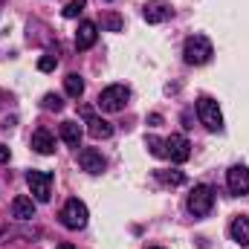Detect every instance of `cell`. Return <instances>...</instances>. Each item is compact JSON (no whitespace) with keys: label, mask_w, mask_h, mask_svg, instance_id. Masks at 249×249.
Instances as JSON below:
<instances>
[{"label":"cell","mask_w":249,"mask_h":249,"mask_svg":"<svg viewBox=\"0 0 249 249\" xmlns=\"http://www.w3.org/2000/svg\"><path fill=\"white\" fill-rule=\"evenodd\" d=\"M3 162H9V148H6V145H0V165H3Z\"/></svg>","instance_id":"cell-24"},{"label":"cell","mask_w":249,"mask_h":249,"mask_svg":"<svg viewBox=\"0 0 249 249\" xmlns=\"http://www.w3.org/2000/svg\"><path fill=\"white\" fill-rule=\"evenodd\" d=\"M26 183H29V191L35 194L38 203H47L53 197V174L50 171H29Z\"/></svg>","instance_id":"cell-6"},{"label":"cell","mask_w":249,"mask_h":249,"mask_svg":"<svg viewBox=\"0 0 249 249\" xmlns=\"http://www.w3.org/2000/svg\"><path fill=\"white\" fill-rule=\"evenodd\" d=\"M157 177H160L165 186H183V183H186V174H183V171H157Z\"/></svg>","instance_id":"cell-18"},{"label":"cell","mask_w":249,"mask_h":249,"mask_svg":"<svg viewBox=\"0 0 249 249\" xmlns=\"http://www.w3.org/2000/svg\"><path fill=\"white\" fill-rule=\"evenodd\" d=\"M102 26L110 29V32H122V18H119L116 12H107V15L102 18Z\"/></svg>","instance_id":"cell-20"},{"label":"cell","mask_w":249,"mask_h":249,"mask_svg":"<svg viewBox=\"0 0 249 249\" xmlns=\"http://www.w3.org/2000/svg\"><path fill=\"white\" fill-rule=\"evenodd\" d=\"M87 133H90L93 139H107V136L113 133V124L105 122V119H99V116H87Z\"/></svg>","instance_id":"cell-15"},{"label":"cell","mask_w":249,"mask_h":249,"mask_svg":"<svg viewBox=\"0 0 249 249\" xmlns=\"http://www.w3.org/2000/svg\"><path fill=\"white\" fill-rule=\"evenodd\" d=\"M96 38H99V26H96L93 20L78 23V32H75V47H78V50H90V47L96 44Z\"/></svg>","instance_id":"cell-11"},{"label":"cell","mask_w":249,"mask_h":249,"mask_svg":"<svg viewBox=\"0 0 249 249\" xmlns=\"http://www.w3.org/2000/svg\"><path fill=\"white\" fill-rule=\"evenodd\" d=\"M78 165H81L87 174H102V171H105V157H102L96 148H81V151H78Z\"/></svg>","instance_id":"cell-10"},{"label":"cell","mask_w":249,"mask_h":249,"mask_svg":"<svg viewBox=\"0 0 249 249\" xmlns=\"http://www.w3.org/2000/svg\"><path fill=\"white\" fill-rule=\"evenodd\" d=\"M61 223L67 229H72V232H78V229H84L87 226V206L78 200V197H72V200H67L61 209Z\"/></svg>","instance_id":"cell-3"},{"label":"cell","mask_w":249,"mask_h":249,"mask_svg":"<svg viewBox=\"0 0 249 249\" xmlns=\"http://www.w3.org/2000/svg\"><path fill=\"white\" fill-rule=\"evenodd\" d=\"M55 67H58V58H55V55H41V58H38V70H41V72H53Z\"/></svg>","instance_id":"cell-23"},{"label":"cell","mask_w":249,"mask_h":249,"mask_svg":"<svg viewBox=\"0 0 249 249\" xmlns=\"http://www.w3.org/2000/svg\"><path fill=\"white\" fill-rule=\"evenodd\" d=\"M165 157H168L171 162H186L188 157H191V145H188L186 136H180V133L168 136V139H165Z\"/></svg>","instance_id":"cell-8"},{"label":"cell","mask_w":249,"mask_h":249,"mask_svg":"<svg viewBox=\"0 0 249 249\" xmlns=\"http://www.w3.org/2000/svg\"><path fill=\"white\" fill-rule=\"evenodd\" d=\"M142 15H145L148 23H165V20L174 15V9H171V3H165V0H148L145 9H142Z\"/></svg>","instance_id":"cell-9"},{"label":"cell","mask_w":249,"mask_h":249,"mask_svg":"<svg viewBox=\"0 0 249 249\" xmlns=\"http://www.w3.org/2000/svg\"><path fill=\"white\" fill-rule=\"evenodd\" d=\"M226 186H229L232 194H238V197L249 194V168L247 165H232L226 171Z\"/></svg>","instance_id":"cell-7"},{"label":"cell","mask_w":249,"mask_h":249,"mask_svg":"<svg viewBox=\"0 0 249 249\" xmlns=\"http://www.w3.org/2000/svg\"><path fill=\"white\" fill-rule=\"evenodd\" d=\"M61 139L70 148H81V127H78V122H72V119L61 122Z\"/></svg>","instance_id":"cell-16"},{"label":"cell","mask_w":249,"mask_h":249,"mask_svg":"<svg viewBox=\"0 0 249 249\" xmlns=\"http://www.w3.org/2000/svg\"><path fill=\"white\" fill-rule=\"evenodd\" d=\"M183 55H186V64H191V67H203V64L212 61L214 47H212V41H209L206 35H191V38H186Z\"/></svg>","instance_id":"cell-1"},{"label":"cell","mask_w":249,"mask_h":249,"mask_svg":"<svg viewBox=\"0 0 249 249\" xmlns=\"http://www.w3.org/2000/svg\"><path fill=\"white\" fill-rule=\"evenodd\" d=\"M64 90H67L70 99H81V93H84V78H81L78 72H70V75L64 78Z\"/></svg>","instance_id":"cell-17"},{"label":"cell","mask_w":249,"mask_h":249,"mask_svg":"<svg viewBox=\"0 0 249 249\" xmlns=\"http://www.w3.org/2000/svg\"><path fill=\"white\" fill-rule=\"evenodd\" d=\"M197 116H200V122L206 124L209 130H223V113H220L214 99H209V96L197 99Z\"/></svg>","instance_id":"cell-5"},{"label":"cell","mask_w":249,"mask_h":249,"mask_svg":"<svg viewBox=\"0 0 249 249\" xmlns=\"http://www.w3.org/2000/svg\"><path fill=\"white\" fill-rule=\"evenodd\" d=\"M41 105H44V110H55V113H58V110L64 107V99L61 96H55V93H47Z\"/></svg>","instance_id":"cell-22"},{"label":"cell","mask_w":249,"mask_h":249,"mask_svg":"<svg viewBox=\"0 0 249 249\" xmlns=\"http://www.w3.org/2000/svg\"><path fill=\"white\" fill-rule=\"evenodd\" d=\"M151 249H160V247H151Z\"/></svg>","instance_id":"cell-26"},{"label":"cell","mask_w":249,"mask_h":249,"mask_svg":"<svg viewBox=\"0 0 249 249\" xmlns=\"http://www.w3.org/2000/svg\"><path fill=\"white\" fill-rule=\"evenodd\" d=\"M229 235H232V241H238L241 247H247V244H249V217H247V214H241V217H235V220H232Z\"/></svg>","instance_id":"cell-14"},{"label":"cell","mask_w":249,"mask_h":249,"mask_svg":"<svg viewBox=\"0 0 249 249\" xmlns=\"http://www.w3.org/2000/svg\"><path fill=\"white\" fill-rule=\"evenodd\" d=\"M84 6H87V0H70V3L64 6V18H70V20L78 18V15L84 12Z\"/></svg>","instance_id":"cell-21"},{"label":"cell","mask_w":249,"mask_h":249,"mask_svg":"<svg viewBox=\"0 0 249 249\" xmlns=\"http://www.w3.org/2000/svg\"><path fill=\"white\" fill-rule=\"evenodd\" d=\"M55 249H75V247H70V244H58Z\"/></svg>","instance_id":"cell-25"},{"label":"cell","mask_w":249,"mask_h":249,"mask_svg":"<svg viewBox=\"0 0 249 249\" xmlns=\"http://www.w3.org/2000/svg\"><path fill=\"white\" fill-rule=\"evenodd\" d=\"M127 99H130V90L124 84H110L99 93V107L105 113H119V110H124Z\"/></svg>","instance_id":"cell-2"},{"label":"cell","mask_w":249,"mask_h":249,"mask_svg":"<svg viewBox=\"0 0 249 249\" xmlns=\"http://www.w3.org/2000/svg\"><path fill=\"white\" fill-rule=\"evenodd\" d=\"M214 206V188L212 186H194L188 194V212L194 217H206Z\"/></svg>","instance_id":"cell-4"},{"label":"cell","mask_w":249,"mask_h":249,"mask_svg":"<svg viewBox=\"0 0 249 249\" xmlns=\"http://www.w3.org/2000/svg\"><path fill=\"white\" fill-rule=\"evenodd\" d=\"M145 145H148V151H151L154 157H160V160L165 157V139H160V136H148Z\"/></svg>","instance_id":"cell-19"},{"label":"cell","mask_w":249,"mask_h":249,"mask_svg":"<svg viewBox=\"0 0 249 249\" xmlns=\"http://www.w3.org/2000/svg\"><path fill=\"white\" fill-rule=\"evenodd\" d=\"M12 217H18V220H32L35 217V200L32 197H15L12 200Z\"/></svg>","instance_id":"cell-13"},{"label":"cell","mask_w":249,"mask_h":249,"mask_svg":"<svg viewBox=\"0 0 249 249\" xmlns=\"http://www.w3.org/2000/svg\"><path fill=\"white\" fill-rule=\"evenodd\" d=\"M32 148L38 151V154H44V157H50L53 151H55V136L47 130V127H38L35 133H32Z\"/></svg>","instance_id":"cell-12"}]
</instances>
